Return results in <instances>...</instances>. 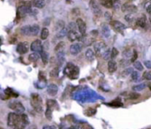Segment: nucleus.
<instances>
[{"mask_svg":"<svg viewBox=\"0 0 151 129\" xmlns=\"http://www.w3.org/2000/svg\"><path fill=\"white\" fill-rule=\"evenodd\" d=\"M7 125L11 128L16 127H24L27 126L23 119L21 117V114H18L16 112H10L7 119Z\"/></svg>","mask_w":151,"mask_h":129,"instance_id":"obj_1","label":"nucleus"},{"mask_svg":"<svg viewBox=\"0 0 151 129\" xmlns=\"http://www.w3.org/2000/svg\"><path fill=\"white\" fill-rule=\"evenodd\" d=\"M64 73L68 77L72 78V79H75V78L79 77L80 69L77 66L72 64V62H68L64 69Z\"/></svg>","mask_w":151,"mask_h":129,"instance_id":"obj_2","label":"nucleus"},{"mask_svg":"<svg viewBox=\"0 0 151 129\" xmlns=\"http://www.w3.org/2000/svg\"><path fill=\"white\" fill-rule=\"evenodd\" d=\"M31 105L36 112H42V99L39 94L33 93L31 95Z\"/></svg>","mask_w":151,"mask_h":129,"instance_id":"obj_3","label":"nucleus"},{"mask_svg":"<svg viewBox=\"0 0 151 129\" xmlns=\"http://www.w3.org/2000/svg\"><path fill=\"white\" fill-rule=\"evenodd\" d=\"M47 108H46V112H45V116L48 120H51L52 119V112L54 109H56L57 106V101H55L53 99H49L47 100Z\"/></svg>","mask_w":151,"mask_h":129,"instance_id":"obj_4","label":"nucleus"},{"mask_svg":"<svg viewBox=\"0 0 151 129\" xmlns=\"http://www.w3.org/2000/svg\"><path fill=\"white\" fill-rule=\"evenodd\" d=\"M9 108H11L14 112L18 113V114H23L25 112V107L21 102L19 101H12L9 103Z\"/></svg>","mask_w":151,"mask_h":129,"instance_id":"obj_5","label":"nucleus"},{"mask_svg":"<svg viewBox=\"0 0 151 129\" xmlns=\"http://www.w3.org/2000/svg\"><path fill=\"white\" fill-rule=\"evenodd\" d=\"M107 49L106 44L104 41H97L94 44V50L98 56H103Z\"/></svg>","mask_w":151,"mask_h":129,"instance_id":"obj_6","label":"nucleus"},{"mask_svg":"<svg viewBox=\"0 0 151 129\" xmlns=\"http://www.w3.org/2000/svg\"><path fill=\"white\" fill-rule=\"evenodd\" d=\"M110 24V26L118 33H122L125 28H126L125 25L121 23L120 21H118V20H111Z\"/></svg>","mask_w":151,"mask_h":129,"instance_id":"obj_7","label":"nucleus"},{"mask_svg":"<svg viewBox=\"0 0 151 129\" xmlns=\"http://www.w3.org/2000/svg\"><path fill=\"white\" fill-rule=\"evenodd\" d=\"M89 6L92 10L93 13H94L95 16H100L101 13H102V10L100 9V7L98 6V4L96 3L95 0H90Z\"/></svg>","mask_w":151,"mask_h":129,"instance_id":"obj_8","label":"nucleus"},{"mask_svg":"<svg viewBox=\"0 0 151 129\" xmlns=\"http://www.w3.org/2000/svg\"><path fill=\"white\" fill-rule=\"evenodd\" d=\"M30 49L33 52H36V53H41L42 51H43V47H42V42L41 40H36L35 41L32 42L31 46H30Z\"/></svg>","mask_w":151,"mask_h":129,"instance_id":"obj_9","label":"nucleus"},{"mask_svg":"<svg viewBox=\"0 0 151 129\" xmlns=\"http://www.w3.org/2000/svg\"><path fill=\"white\" fill-rule=\"evenodd\" d=\"M82 47H83L82 43H80V42L74 43V44L71 45V47H70V53H71L72 55H76L79 54V53L81 52Z\"/></svg>","mask_w":151,"mask_h":129,"instance_id":"obj_10","label":"nucleus"},{"mask_svg":"<svg viewBox=\"0 0 151 129\" xmlns=\"http://www.w3.org/2000/svg\"><path fill=\"white\" fill-rule=\"evenodd\" d=\"M122 12H127L128 13L132 14V13H135V12H137L138 9L136 6H133V4H125L122 6Z\"/></svg>","mask_w":151,"mask_h":129,"instance_id":"obj_11","label":"nucleus"},{"mask_svg":"<svg viewBox=\"0 0 151 129\" xmlns=\"http://www.w3.org/2000/svg\"><path fill=\"white\" fill-rule=\"evenodd\" d=\"M16 50H17V52L21 55L26 54V53H27V51H28V43L26 41L20 43L18 46H17Z\"/></svg>","mask_w":151,"mask_h":129,"instance_id":"obj_12","label":"nucleus"},{"mask_svg":"<svg viewBox=\"0 0 151 129\" xmlns=\"http://www.w3.org/2000/svg\"><path fill=\"white\" fill-rule=\"evenodd\" d=\"M76 25H77V27L79 29V31L80 33V34L82 36H84L85 34H86V23L81 19H77L76 20Z\"/></svg>","mask_w":151,"mask_h":129,"instance_id":"obj_13","label":"nucleus"},{"mask_svg":"<svg viewBox=\"0 0 151 129\" xmlns=\"http://www.w3.org/2000/svg\"><path fill=\"white\" fill-rule=\"evenodd\" d=\"M57 92H59V87L54 84V83H50V85H48L47 87V92L48 94L50 96H56Z\"/></svg>","mask_w":151,"mask_h":129,"instance_id":"obj_14","label":"nucleus"},{"mask_svg":"<svg viewBox=\"0 0 151 129\" xmlns=\"http://www.w3.org/2000/svg\"><path fill=\"white\" fill-rule=\"evenodd\" d=\"M67 38H68V40L70 41H75V40H80L81 36H80L75 30H71V31H69V33H68Z\"/></svg>","mask_w":151,"mask_h":129,"instance_id":"obj_15","label":"nucleus"},{"mask_svg":"<svg viewBox=\"0 0 151 129\" xmlns=\"http://www.w3.org/2000/svg\"><path fill=\"white\" fill-rule=\"evenodd\" d=\"M95 52L94 49H87L86 53H85V56H86L87 60L89 61V62H92V61L95 60Z\"/></svg>","mask_w":151,"mask_h":129,"instance_id":"obj_16","label":"nucleus"},{"mask_svg":"<svg viewBox=\"0 0 151 129\" xmlns=\"http://www.w3.org/2000/svg\"><path fill=\"white\" fill-rule=\"evenodd\" d=\"M118 69V65H117V62L115 61H109L108 62V70H109L110 73H114L116 70Z\"/></svg>","mask_w":151,"mask_h":129,"instance_id":"obj_17","label":"nucleus"},{"mask_svg":"<svg viewBox=\"0 0 151 129\" xmlns=\"http://www.w3.org/2000/svg\"><path fill=\"white\" fill-rule=\"evenodd\" d=\"M69 28L68 27H64L63 29H61L60 31L57 32V38H59V39H62V38H64L65 36H67L68 35V33H69Z\"/></svg>","mask_w":151,"mask_h":129,"instance_id":"obj_18","label":"nucleus"},{"mask_svg":"<svg viewBox=\"0 0 151 129\" xmlns=\"http://www.w3.org/2000/svg\"><path fill=\"white\" fill-rule=\"evenodd\" d=\"M102 34L104 35V37H105V38L110 37V27L108 25H106V24L102 25Z\"/></svg>","mask_w":151,"mask_h":129,"instance_id":"obj_19","label":"nucleus"},{"mask_svg":"<svg viewBox=\"0 0 151 129\" xmlns=\"http://www.w3.org/2000/svg\"><path fill=\"white\" fill-rule=\"evenodd\" d=\"M146 23H147V19H146V17L144 15L139 17L136 20V25L140 27H145Z\"/></svg>","mask_w":151,"mask_h":129,"instance_id":"obj_20","label":"nucleus"},{"mask_svg":"<svg viewBox=\"0 0 151 129\" xmlns=\"http://www.w3.org/2000/svg\"><path fill=\"white\" fill-rule=\"evenodd\" d=\"M32 4L36 7V8L41 9V8H42V7H44L45 1H44V0H33Z\"/></svg>","mask_w":151,"mask_h":129,"instance_id":"obj_21","label":"nucleus"},{"mask_svg":"<svg viewBox=\"0 0 151 129\" xmlns=\"http://www.w3.org/2000/svg\"><path fill=\"white\" fill-rule=\"evenodd\" d=\"M21 33L23 35H31V26H24L21 28Z\"/></svg>","mask_w":151,"mask_h":129,"instance_id":"obj_22","label":"nucleus"},{"mask_svg":"<svg viewBox=\"0 0 151 129\" xmlns=\"http://www.w3.org/2000/svg\"><path fill=\"white\" fill-rule=\"evenodd\" d=\"M100 3L103 6L106 7V8L113 7V0H100Z\"/></svg>","mask_w":151,"mask_h":129,"instance_id":"obj_23","label":"nucleus"},{"mask_svg":"<svg viewBox=\"0 0 151 129\" xmlns=\"http://www.w3.org/2000/svg\"><path fill=\"white\" fill-rule=\"evenodd\" d=\"M57 61H59V65H62L63 62L65 61V52H64V50H63V51L57 52Z\"/></svg>","mask_w":151,"mask_h":129,"instance_id":"obj_24","label":"nucleus"},{"mask_svg":"<svg viewBox=\"0 0 151 129\" xmlns=\"http://www.w3.org/2000/svg\"><path fill=\"white\" fill-rule=\"evenodd\" d=\"M6 94L7 98H9L10 97H18L19 96L18 93H16L13 90L10 89V88H7L6 90Z\"/></svg>","mask_w":151,"mask_h":129,"instance_id":"obj_25","label":"nucleus"},{"mask_svg":"<svg viewBox=\"0 0 151 129\" xmlns=\"http://www.w3.org/2000/svg\"><path fill=\"white\" fill-rule=\"evenodd\" d=\"M40 31L38 25H33L31 26V36H36Z\"/></svg>","mask_w":151,"mask_h":129,"instance_id":"obj_26","label":"nucleus"},{"mask_svg":"<svg viewBox=\"0 0 151 129\" xmlns=\"http://www.w3.org/2000/svg\"><path fill=\"white\" fill-rule=\"evenodd\" d=\"M39 58H40V55L38 53H36V52L32 53V54H30L28 56V59H29V61H31V62H36V61L39 60Z\"/></svg>","mask_w":151,"mask_h":129,"instance_id":"obj_27","label":"nucleus"},{"mask_svg":"<svg viewBox=\"0 0 151 129\" xmlns=\"http://www.w3.org/2000/svg\"><path fill=\"white\" fill-rule=\"evenodd\" d=\"M131 76H132V80L134 81V82H139L140 80V75L138 71H133Z\"/></svg>","mask_w":151,"mask_h":129,"instance_id":"obj_28","label":"nucleus"},{"mask_svg":"<svg viewBox=\"0 0 151 129\" xmlns=\"http://www.w3.org/2000/svg\"><path fill=\"white\" fill-rule=\"evenodd\" d=\"M146 86H147L146 83H140V84H138V85H134V86H133V90H135V92H139V90H144L145 88H146Z\"/></svg>","mask_w":151,"mask_h":129,"instance_id":"obj_29","label":"nucleus"},{"mask_svg":"<svg viewBox=\"0 0 151 129\" xmlns=\"http://www.w3.org/2000/svg\"><path fill=\"white\" fill-rule=\"evenodd\" d=\"M35 85H36L38 89H42V88H44L45 86H46V80H38Z\"/></svg>","mask_w":151,"mask_h":129,"instance_id":"obj_30","label":"nucleus"},{"mask_svg":"<svg viewBox=\"0 0 151 129\" xmlns=\"http://www.w3.org/2000/svg\"><path fill=\"white\" fill-rule=\"evenodd\" d=\"M48 36H49V30L47 28H42V32H41V39L46 40Z\"/></svg>","mask_w":151,"mask_h":129,"instance_id":"obj_31","label":"nucleus"},{"mask_svg":"<svg viewBox=\"0 0 151 129\" xmlns=\"http://www.w3.org/2000/svg\"><path fill=\"white\" fill-rule=\"evenodd\" d=\"M41 58L42 60V62H43L44 64H46L48 62V60H49V56H48V54L45 51L41 52Z\"/></svg>","mask_w":151,"mask_h":129,"instance_id":"obj_32","label":"nucleus"},{"mask_svg":"<svg viewBox=\"0 0 151 129\" xmlns=\"http://www.w3.org/2000/svg\"><path fill=\"white\" fill-rule=\"evenodd\" d=\"M140 98V94L135 93V92L129 93V94L126 96V98H129V99H137V98Z\"/></svg>","mask_w":151,"mask_h":129,"instance_id":"obj_33","label":"nucleus"},{"mask_svg":"<svg viewBox=\"0 0 151 129\" xmlns=\"http://www.w3.org/2000/svg\"><path fill=\"white\" fill-rule=\"evenodd\" d=\"M133 67H134L137 70H139V71H142V70H143V66H142V62H137V61L133 62Z\"/></svg>","mask_w":151,"mask_h":129,"instance_id":"obj_34","label":"nucleus"},{"mask_svg":"<svg viewBox=\"0 0 151 129\" xmlns=\"http://www.w3.org/2000/svg\"><path fill=\"white\" fill-rule=\"evenodd\" d=\"M65 47V43L64 42H59V44L57 45V47H55V51L56 52H59V51H63Z\"/></svg>","mask_w":151,"mask_h":129,"instance_id":"obj_35","label":"nucleus"},{"mask_svg":"<svg viewBox=\"0 0 151 129\" xmlns=\"http://www.w3.org/2000/svg\"><path fill=\"white\" fill-rule=\"evenodd\" d=\"M133 52L134 51H132V50H130V49L125 50V51L123 53V56H124L125 58H130L131 56H133Z\"/></svg>","mask_w":151,"mask_h":129,"instance_id":"obj_36","label":"nucleus"},{"mask_svg":"<svg viewBox=\"0 0 151 129\" xmlns=\"http://www.w3.org/2000/svg\"><path fill=\"white\" fill-rule=\"evenodd\" d=\"M103 57H104V60H109L110 58H111V51H110V49H107L106 52L103 55Z\"/></svg>","mask_w":151,"mask_h":129,"instance_id":"obj_37","label":"nucleus"},{"mask_svg":"<svg viewBox=\"0 0 151 129\" xmlns=\"http://www.w3.org/2000/svg\"><path fill=\"white\" fill-rule=\"evenodd\" d=\"M50 76L51 77H56L59 76V69H57V68H55L54 69H52L51 71L50 72Z\"/></svg>","mask_w":151,"mask_h":129,"instance_id":"obj_38","label":"nucleus"},{"mask_svg":"<svg viewBox=\"0 0 151 129\" xmlns=\"http://www.w3.org/2000/svg\"><path fill=\"white\" fill-rule=\"evenodd\" d=\"M133 72V70L132 68H128V69L124 70V72H123L122 74H123L124 77H127V76H129L130 74H132Z\"/></svg>","mask_w":151,"mask_h":129,"instance_id":"obj_39","label":"nucleus"},{"mask_svg":"<svg viewBox=\"0 0 151 129\" xmlns=\"http://www.w3.org/2000/svg\"><path fill=\"white\" fill-rule=\"evenodd\" d=\"M113 8L115 10H119L120 8V1L119 0H115L113 1Z\"/></svg>","mask_w":151,"mask_h":129,"instance_id":"obj_40","label":"nucleus"},{"mask_svg":"<svg viewBox=\"0 0 151 129\" xmlns=\"http://www.w3.org/2000/svg\"><path fill=\"white\" fill-rule=\"evenodd\" d=\"M118 55H119V51H118L117 49H115V47H113L111 49V58L112 59H114L118 56Z\"/></svg>","mask_w":151,"mask_h":129,"instance_id":"obj_41","label":"nucleus"},{"mask_svg":"<svg viewBox=\"0 0 151 129\" xmlns=\"http://www.w3.org/2000/svg\"><path fill=\"white\" fill-rule=\"evenodd\" d=\"M143 78L146 80H151V71H146L143 74Z\"/></svg>","mask_w":151,"mask_h":129,"instance_id":"obj_42","label":"nucleus"},{"mask_svg":"<svg viewBox=\"0 0 151 129\" xmlns=\"http://www.w3.org/2000/svg\"><path fill=\"white\" fill-rule=\"evenodd\" d=\"M125 19L126 20L127 22H132L133 20V15L132 14H127V15H125Z\"/></svg>","mask_w":151,"mask_h":129,"instance_id":"obj_43","label":"nucleus"},{"mask_svg":"<svg viewBox=\"0 0 151 129\" xmlns=\"http://www.w3.org/2000/svg\"><path fill=\"white\" fill-rule=\"evenodd\" d=\"M61 129H83L82 126H70V127H61Z\"/></svg>","mask_w":151,"mask_h":129,"instance_id":"obj_44","label":"nucleus"},{"mask_svg":"<svg viewBox=\"0 0 151 129\" xmlns=\"http://www.w3.org/2000/svg\"><path fill=\"white\" fill-rule=\"evenodd\" d=\"M136 59H137V52L134 51V52H133V55L132 58H131V62H136Z\"/></svg>","mask_w":151,"mask_h":129,"instance_id":"obj_45","label":"nucleus"},{"mask_svg":"<svg viewBox=\"0 0 151 129\" xmlns=\"http://www.w3.org/2000/svg\"><path fill=\"white\" fill-rule=\"evenodd\" d=\"M76 26H77V25H75L74 23H70L69 26H68V28H69L70 31H71V30H75Z\"/></svg>","mask_w":151,"mask_h":129,"instance_id":"obj_46","label":"nucleus"},{"mask_svg":"<svg viewBox=\"0 0 151 129\" xmlns=\"http://www.w3.org/2000/svg\"><path fill=\"white\" fill-rule=\"evenodd\" d=\"M146 11H147L148 13L151 14V3H148L147 6H146Z\"/></svg>","mask_w":151,"mask_h":129,"instance_id":"obj_47","label":"nucleus"},{"mask_svg":"<svg viewBox=\"0 0 151 129\" xmlns=\"http://www.w3.org/2000/svg\"><path fill=\"white\" fill-rule=\"evenodd\" d=\"M144 64L148 69H151V62L150 61H146V62H144Z\"/></svg>","mask_w":151,"mask_h":129,"instance_id":"obj_48","label":"nucleus"},{"mask_svg":"<svg viewBox=\"0 0 151 129\" xmlns=\"http://www.w3.org/2000/svg\"><path fill=\"white\" fill-rule=\"evenodd\" d=\"M105 18H106V19H108V20H110L111 19V15H110L109 12H105Z\"/></svg>","mask_w":151,"mask_h":129,"instance_id":"obj_49","label":"nucleus"},{"mask_svg":"<svg viewBox=\"0 0 151 129\" xmlns=\"http://www.w3.org/2000/svg\"><path fill=\"white\" fill-rule=\"evenodd\" d=\"M42 129H57L54 126H45Z\"/></svg>","mask_w":151,"mask_h":129,"instance_id":"obj_50","label":"nucleus"},{"mask_svg":"<svg viewBox=\"0 0 151 129\" xmlns=\"http://www.w3.org/2000/svg\"><path fill=\"white\" fill-rule=\"evenodd\" d=\"M12 129H25L24 127H16V128H12Z\"/></svg>","mask_w":151,"mask_h":129,"instance_id":"obj_51","label":"nucleus"},{"mask_svg":"<svg viewBox=\"0 0 151 129\" xmlns=\"http://www.w3.org/2000/svg\"><path fill=\"white\" fill-rule=\"evenodd\" d=\"M29 129H36V128H35V127H31V128H29Z\"/></svg>","mask_w":151,"mask_h":129,"instance_id":"obj_52","label":"nucleus"},{"mask_svg":"<svg viewBox=\"0 0 151 129\" xmlns=\"http://www.w3.org/2000/svg\"><path fill=\"white\" fill-rule=\"evenodd\" d=\"M149 89H150V90H151V84L149 85Z\"/></svg>","mask_w":151,"mask_h":129,"instance_id":"obj_53","label":"nucleus"},{"mask_svg":"<svg viewBox=\"0 0 151 129\" xmlns=\"http://www.w3.org/2000/svg\"><path fill=\"white\" fill-rule=\"evenodd\" d=\"M1 129H3V128H1Z\"/></svg>","mask_w":151,"mask_h":129,"instance_id":"obj_54","label":"nucleus"},{"mask_svg":"<svg viewBox=\"0 0 151 129\" xmlns=\"http://www.w3.org/2000/svg\"><path fill=\"white\" fill-rule=\"evenodd\" d=\"M150 1H151V0H150Z\"/></svg>","mask_w":151,"mask_h":129,"instance_id":"obj_55","label":"nucleus"}]
</instances>
